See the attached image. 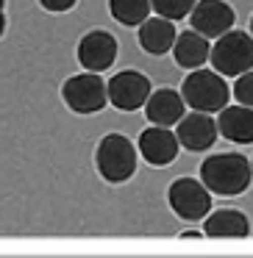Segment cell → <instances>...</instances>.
Segmentation results:
<instances>
[{
	"instance_id": "cell-1",
	"label": "cell",
	"mask_w": 253,
	"mask_h": 258,
	"mask_svg": "<svg viewBox=\"0 0 253 258\" xmlns=\"http://www.w3.org/2000/svg\"><path fill=\"white\" fill-rule=\"evenodd\" d=\"M200 180L212 195L234 197L250 186L253 169L245 156L236 153H220V156H209L200 164Z\"/></svg>"
},
{
	"instance_id": "cell-22",
	"label": "cell",
	"mask_w": 253,
	"mask_h": 258,
	"mask_svg": "<svg viewBox=\"0 0 253 258\" xmlns=\"http://www.w3.org/2000/svg\"><path fill=\"white\" fill-rule=\"evenodd\" d=\"M200 230H184V233H181V239H200Z\"/></svg>"
},
{
	"instance_id": "cell-8",
	"label": "cell",
	"mask_w": 253,
	"mask_h": 258,
	"mask_svg": "<svg viewBox=\"0 0 253 258\" xmlns=\"http://www.w3.org/2000/svg\"><path fill=\"white\" fill-rule=\"evenodd\" d=\"M192 31H197L206 39H220L234 28V9L223 0H197L189 12Z\"/></svg>"
},
{
	"instance_id": "cell-7",
	"label": "cell",
	"mask_w": 253,
	"mask_h": 258,
	"mask_svg": "<svg viewBox=\"0 0 253 258\" xmlns=\"http://www.w3.org/2000/svg\"><path fill=\"white\" fill-rule=\"evenodd\" d=\"M106 95L114 108H120V111H136L150 97V78L136 73V70H125V73H117L106 84Z\"/></svg>"
},
{
	"instance_id": "cell-15",
	"label": "cell",
	"mask_w": 253,
	"mask_h": 258,
	"mask_svg": "<svg viewBox=\"0 0 253 258\" xmlns=\"http://www.w3.org/2000/svg\"><path fill=\"white\" fill-rule=\"evenodd\" d=\"M175 23L164 17H147L145 23L139 25V45L145 53L150 56H164V53L173 50L175 45Z\"/></svg>"
},
{
	"instance_id": "cell-11",
	"label": "cell",
	"mask_w": 253,
	"mask_h": 258,
	"mask_svg": "<svg viewBox=\"0 0 253 258\" xmlns=\"http://www.w3.org/2000/svg\"><path fill=\"white\" fill-rule=\"evenodd\" d=\"M117 58V39L109 31H89L78 42V61L89 73H103Z\"/></svg>"
},
{
	"instance_id": "cell-18",
	"label": "cell",
	"mask_w": 253,
	"mask_h": 258,
	"mask_svg": "<svg viewBox=\"0 0 253 258\" xmlns=\"http://www.w3.org/2000/svg\"><path fill=\"white\" fill-rule=\"evenodd\" d=\"M150 6L156 9L159 17L178 23V20L189 17V12L195 9V0H150Z\"/></svg>"
},
{
	"instance_id": "cell-14",
	"label": "cell",
	"mask_w": 253,
	"mask_h": 258,
	"mask_svg": "<svg viewBox=\"0 0 253 258\" xmlns=\"http://www.w3.org/2000/svg\"><path fill=\"white\" fill-rule=\"evenodd\" d=\"M217 131L228 142L236 145H253V108L247 106H225L217 117Z\"/></svg>"
},
{
	"instance_id": "cell-6",
	"label": "cell",
	"mask_w": 253,
	"mask_h": 258,
	"mask_svg": "<svg viewBox=\"0 0 253 258\" xmlns=\"http://www.w3.org/2000/svg\"><path fill=\"white\" fill-rule=\"evenodd\" d=\"M62 97L70 106V111L75 114H95L106 106V84L97 73H81L67 78V84L62 86Z\"/></svg>"
},
{
	"instance_id": "cell-9",
	"label": "cell",
	"mask_w": 253,
	"mask_h": 258,
	"mask_svg": "<svg viewBox=\"0 0 253 258\" xmlns=\"http://www.w3.org/2000/svg\"><path fill=\"white\" fill-rule=\"evenodd\" d=\"M178 136L170 128L162 125H150L139 134V156L153 167H167L178 158Z\"/></svg>"
},
{
	"instance_id": "cell-13",
	"label": "cell",
	"mask_w": 253,
	"mask_h": 258,
	"mask_svg": "<svg viewBox=\"0 0 253 258\" xmlns=\"http://www.w3.org/2000/svg\"><path fill=\"white\" fill-rule=\"evenodd\" d=\"M184 108L186 103L175 89H156L150 92V97L145 103V114L150 119V125H162V128L178 125V119L184 117Z\"/></svg>"
},
{
	"instance_id": "cell-20",
	"label": "cell",
	"mask_w": 253,
	"mask_h": 258,
	"mask_svg": "<svg viewBox=\"0 0 253 258\" xmlns=\"http://www.w3.org/2000/svg\"><path fill=\"white\" fill-rule=\"evenodd\" d=\"M78 0H39V6L45 12H53V14H62V12H70Z\"/></svg>"
},
{
	"instance_id": "cell-17",
	"label": "cell",
	"mask_w": 253,
	"mask_h": 258,
	"mask_svg": "<svg viewBox=\"0 0 253 258\" xmlns=\"http://www.w3.org/2000/svg\"><path fill=\"white\" fill-rule=\"evenodd\" d=\"M109 12L120 25L134 28L150 17V0H109Z\"/></svg>"
},
{
	"instance_id": "cell-23",
	"label": "cell",
	"mask_w": 253,
	"mask_h": 258,
	"mask_svg": "<svg viewBox=\"0 0 253 258\" xmlns=\"http://www.w3.org/2000/svg\"><path fill=\"white\" fill-rule=\"evenodd\" d=\"M250 36H253V17H250Z\"/></svg>"
},
{
	"instance_id": "cell-19",
	"label": "cell",
	"mask_w": 253,
	"mask_h": 258,
	"mask_svg": "<svg viewBox=\"0 0 253 258\" xmlns=\"http://www.w3.org/2000/svg\"><path fill=\"white\" fill-rule=\"evenodd\" d=\"M231 95L236 97V103H239V106L253 108V70L236 75V84H234V89H231Z\"/></svg>"
},
{
	"instance_id": "cell-10",
	"label": "cell",
	"mask_w": 253,
	"mask_h": 258,
	"mask_svg": "<svg viewBox=\"0 0 253 258\" xmlns=\"http://www.w3.org/2000/svg\"><path fill=\"white\" fill-rule=\"evenodd\" d=\"M217 134H220L217 122H214L209 114H203V111L184 114V117L178 119V131H175L178 145L186 147V150H192V153L209 150V147L217 142Z\"/></svg>"
},
{
	"instance_id": "cell-21",
	"label": "cell",
	"mask_w": 253,
	"mask_h": 258,
	"mask_svg": "<svg viewBox=\"0 0 253 258\" xmlns=\"http://www.w3.org/2000/svg\"><path fill=\"white\" fill-rule=\"evenodd\" d=\"M6 31V0H0V36Z\"/></svg>"
},
{
	"instance_id": "cell-4",
	"label": "cell",
	"mask_w": 253,
	"mask_h": 258,
	"mask_svg": "<svg viewBox=\"0 0 253 258\" xmlns=\"http://www.w3.org/2000/svg\"><path fill=\"white\" fill-rule=\"evenodd\" d=\"M209 61H212L214 73L231 75V78L253 70V36L231 28L228 34H223L217 39V45H212Z\"/></svg>"
},
{
	"instance_id": "cell-5",
	"label": "cell",
	"mask_w": 253,
	"mask_h": 258,
	"mask_svg": "<svg viewBox=\"0 0 253 258\" xmlns=\"http://www.w3.org/2000/svg\"><path fill=\"white\" fill-rule=\"evenodd\" d=\"M167 200H170V208L184 222H200L212 211V191L203 186V180H195V178L173 180V186L167 191Z\"/></svg>"
},
{
	"instance_id": "cell-2",
	"label": "cell",
	"mask_w": 253,
	"mask_h": 258,
	"mask_svg": "<svg viewBox=\"0 0 253 258\" xmlns=\"http://www.w3.org/2000/svg\"><path fill=\"white\" fill-rule=\"evenodd\" d=\"M181 97L189 108L209 114L223 111L231 97V89L223 81V75L214 73V70H192L181 84Z\"/></svg>"
},
{
	"instance_id": "cell-16",
	"label": "cell",
	"mask_w": 253,
	"mask_h": 258,
	"mask_svg": "<svg viewBox=\"0 0 253 258\" xmlns=\"http://www.w3.org/2000/svg\"><path fill=\"white\" fill-rule=\"evenodd\" d=\"M209 53H212V45H209L206 36H200L197 31H184V34L175 36V45H173V56L178 61V67L186 70H197L209 61Z\"/></svg>"
},
{
	"instance_id": "cell-12",
	"label": "cell",
	"mask_w": 253,
	"mask_h": 258,
	"mask_svg": "<svg viewBox=\"0 0 253 258\" xmlns=\"http://www.w3.org/2000/svg\"><path fill=\"white\" fill-rule=\"evenodd\" d=\"M247 233H250V222L236 208H217L206 214L203 236L209 239H245Z\"/></svg>"
},
{
	"instance_id": "cell-3",
	"label": "cell",
	"mask_w": 253,
	"mask_h": 258,
	"mask_svg": "<svg viewBox=\"0 0 253 258\" xmlns=\"http://www.w3.org/2000/svg\"><path fill=\"white\" fill-rule=\"evenodd\" d=\"M95 164L103 180L109 183H123L136 172V147L131 145L128 136L123 134H109L97 142Z\"/></svg>"
},
{
	"instance_id": "cell-24",
	"label": "cell",
	"mask_w": 253,
	"mask_h": 258,
	"mask_svg": "<svg viewBox=\"0 0 253 258\" xmlns=\"http://www.w3.org/2000/svg\"><path fill=\"white\" fill-rule=\"evenodd\" d=\"M250 169H253V161H250Z\"/></svg>"
}]
</instances>
